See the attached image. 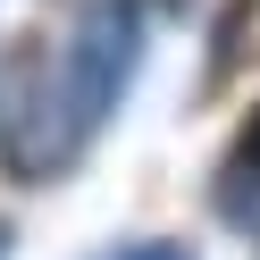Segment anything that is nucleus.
Segmentation results:
<instances>
[{"label":"nucleus","instance_id":"1","mask_svg":"<svg viewBox=\"0 0 260 260\" xmlns=\"http://www.w3.org/2000/svg\"><path fill=\"white\" fill-rule=\"evenodd\" d=\"M76 118H68V84H59V51L42 34H17L0 51V168L17 185H51L76 168Z\"/></svg>","mask_w":260,"mask_h":260},{"label":"nucleus","instance_id":"2","mask_svg":"<svg viewBox=\"0 0 260 260\" xmlns=\"http://www.w3.org/2000/svg\"><path fill=\"white\" fill-rule=\"evenodd\" d=\"M143 68V0H92L76 17L68 51H59V84H68V118H76V143L101 135V118L126 101Z\"/></svg>","mask_w":260,"mask_h":260},{"label":"nucleus","instance_id":"3","mask_svg":"<svg viewBox=\"0 0 260 260\" xmlns=\"http://www.w3.org/2000/svg\"><path fill=\"white\" fill-rule=\"evenodd\" d=\"M210 210H218L243 243H260V101H252V118L235 126L218 176H210Z\"/></svg>","mask_w":260,"mask_h":260},{"label":"nucleus","instance_id":"4","mask_svg":"<svg viewBox=\"0 0 260 260\" xmlns=\"http://www.w3.org/2000/svg\"><path fill=\"white\" fill-rule=\"evenodd\" d=\"M118 260H193V252H176V243H135V252H118Z\"/></svg>","mask_w":260,"mask_h":260},{"label":"nucleus","instance_id":"5","mask_svg":"<svg viewBox=\"0 0 260 260\" xmlns=\"http://www.w3.org/2000/svg\"><path fill=\"white\" fill-rule=\"evenodd\" d=\"M0 260H9V218H0Z\"/></svg>","mask_w":260,"mask_h":260}]
</instances>
